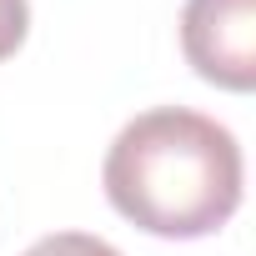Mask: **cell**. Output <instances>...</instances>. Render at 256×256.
<instances>
[{
    "label": "cell",
    "mask_w": 256,
    "mask_h": 256,
    "mask_svg": "<svg viewBox=\"0 0 256 256\" xmlns=\"http://www.w3.org/2000/svg\"><path fill=\"white\" fill-rule=\"evenodd\" d=\"M241 176L236 136L186 106H156L126 120L100 166L110 206L166 241L221 231L241 206Z\"/></svg>",
    "instance_id": "cell-1"
},
{
    "label": "cell",
    "mask_w": 256,
    "mask_h": 256,
    "mask_svg": "<svg viewBox=\"0 0 256 256\" xmlns=\"http://www.w3.org/2000/svg\"><path fill=\"white\" fill-rule=\"evenodd\" d=\"M181 50L191 70L221 90L256 86V0H186Z\"/></svg>",
    "instance_id": "cell-2"
},
{
    "label": "cell",
    "mask_w": 256,
    "mask_h": 256,
    "mask_svg": "<svg viewBox=\"0 0 256 256\" xmlns=\"http://www.w3.org/2000/svg\"><path fill=\"white\" fill-rule=\"evenodd\" d=\"M20 256H126V251H116L110 241H100L90 231H56V236H40Z\"/></svg>",
    "instance_id": "cell-3"
},
{
    "label": "cell",
    "mask_w": 256,
    "mask_h": 256,
    "mask_svg": "<svg viewBox=\"0 0 256 256\" xmlns=\"http://www.w3.org/2000/svg\"><path fill=\"white\" fill-rule=\"evenodd\" d=\"M26 30H30V6L26 0H0V60L26 46Z\"/></svg>",
    "instance_id": "cell-4"
}]
</instances>
